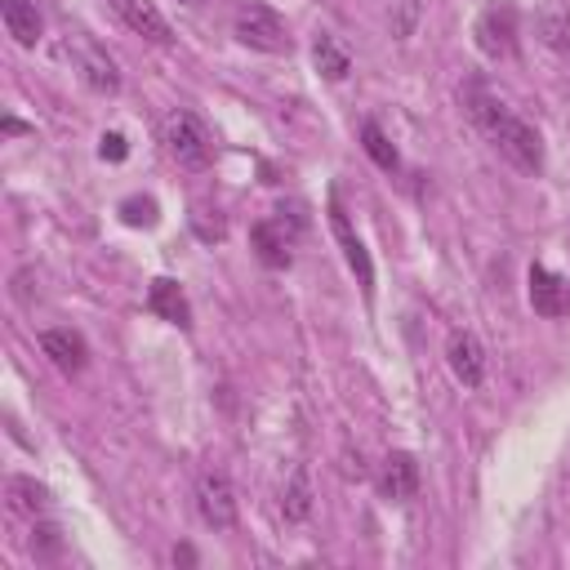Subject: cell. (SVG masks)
<instances>
[{"mask_svg": "<svg viewBox=\"0 0 570 570\" xmlns=\"http://www.w3.org/2000/svg\"><path fill=\"white\" fill-rule=\"evenodd\" d=\"M463 107H468L472 125L499 147V156L512 169H521V174H539L543 169V138H539V129L530 120L512 116L485 85H468L463 89Z\"/></svg>", "mask_w": 570, "mask_h": 570, "instance_id": "6da1fadb", "label": "cell"}, {"mask_svg": "<svg viewBox=\"0 0 570 570\" xmlns=\"http://www.w3.org/2000/svg\"><path fill=\"white\" fill-rule=\"evenodd\" d=\"M160 142H165L169 160H178L183 169H209V160H214V134L196 111H183V107L169 111Z\"/></svg>", "mask_w": 570, "mask_h": 570, "instance_id": "7a4b0ae2", "label": "cell"}, {"mask_svg": "<svg viewBox=\"0 0 570 570\" xmlns=\"http://www.w3.org/2000/svg\"><path fill=\"white\" fill-rule=\"evenodd\" d=\"M232 36L245 45V49H258V53H289V27L285 18L263 4V0H240L236 13H232Z\"/></svg>", "mask_w": 570, "mask_h": 570, "instance_id": "3957f363", "label": "cell"}, {"mask_svg": "<svg viewBox=\"0 0 570 570\" xmlns=\"http://www.w3.org/2000/svg\"><path fill=\"white\" fill-rule=\"evenodd\" d=\"M517 36H521V9L517 0H490L476 22H472V40L485 58H512L517 53Z\"/></svg>", "mask_w": 570, "mask_h": 570, "instance_id": "277c9868", "label": "cell"}, {"mask_svg": "<svg viewBox=\"0 0 570 570\" xmlns=\"http://www.w3.org/2000/svg\"><path fill=\"white\" fill-rule=\"evenodd\" d=\"M196 512L214 530H232L236 525L240 503H236V485H232V476L223 468H205L196 476Z\"/></svg>", "mask_w": 570, "mask_h": 570, "instance_id": "5b68a950", "label": "cell"}, {"mask_svg": "<svg viewBox=\"0 0 570 570\" xmlns=\"http://www.w3.org/2000/svg\"><path fill=\"white\" fill-rule=\"evenodd\" d=\"M298 232H303V214L281 205L272 218L254 223L249 236H254V249H258V258H263L267 267H289V249H294Z\"/></svg>", "mask_w": 570, "mask_h": 570, "instance_id": "8992f818", "label": "cell"}, {"mask_svg": "<svg viewBox=\"0 0 570 570\" xmlns=\"http://www.w3.org/2000/svg\"><path fill=\"white\" fill-rule=\"evenodd\" d=\"M67 53H71L80 80H85L94 94H116V89H120V67H116V58H111L98 40L71 36V40H67Z\"/></svg>", "mask_w": 570, "mask_h": 570, "instance_id": "52a82bcc", "label": "cell"}, {"mask_svg": "<svg viewBox=\"0 0 570 570\" xmlns=\"http://www.w3.org/2000/svg\"><path fill=\"white\" fill-rule=\"evenodd\" d=\"M530 307H534L539 316H548V321L570 316V281H566L561 272L534 263V267H530Z\"/></svg>", "mask_w": 570, "mask_h": 570, "instance_id": "ba28073f", "label": "cell"}, {"mask_svg": "<svg viewBox=\"0 0 570 570\" xmlns=\"http://www.w3.org/2000/svg\"><path fill=\"white\" fill-rule=\"evenodd\" d=\"M330 227H334V240L343 245V258H347V267L356 272L361 289H365V294H374V263H370V249H365V245H361V236L352 232V223H347V214H343L338 196H330Z\"/></svg>", "mask_w": 570, "mask_h": 570, "instance_id": "9c48e42d", "label": "cell"}, {"mask_svg": "<svg viewBox=\"0 0 570 570\" xmlns=\"http://www.w3.org/2000/svg\"><path fill=\"white\" fill-rule=\"evenodd\" d=\"M445 365H450V374L463 387H481V379H485V347L476 343V334L454 330L450 343H445Z\"/></svg>", "mask_w": 570, "mask_h": 570, "instance_id": "30bf717a", "label": "cell"}, {"mask_svg": "<svg viewBox=\"0 0 570 570\" xmlns=\"http://www.w3.org/2000/svg\"><path fill=\"white\" fill-rule=\"evenodd\" d=\"M107 4H111V13H116L134 36H142V40H151V45H169V40H174L165 13H160L151 0H107Z\"/></svg>", "mask_w": 570, "mask_h": 570, "instance_id": "8fae6325", "label": "cell"}, {"mask_svg": "<svg viewBox=\"0 0 570 570\" xmlns=\"http://www.w3.org/2000/svg\"><path fill=\"white\" fill-rule=\"evenodd\" d=\"M40 352H45L49 365L62 370V374H80V370L89 365V347H85V338H80L76 330H45V334H40Z\"/></svg>", "mask_w": 570, "mask_h": 570, "instance_id": "7c38bea8", "label": "cell"}, {"mask_svg": "<svg viewBox=\"0 0 570 570\" xmlns=\"http://www.w3.org/2000/svg\"><path fill=\"white\" fill-rule=\"evenodd\" d=\"M379 490L392 499V503H405L419 494V459L405 454V450H392L383 459V476H379Z\"/></svg>", "mask_w": 570, "mask_h": 570, "instance_id": "4fadbf2b", "label": "cell"}, {"mask_svg": "<svg viewBox=\"0 0 570 570\" xmlns=\"http://www.w3.org/2000/svg\"><path fill=\"white\" fill-rule=\"evenodd\" d=\"M312 508H316L312 472H307V463H294L289 476H285V485H281V517H285L289 525H303V521L312 517Z\"/></svg>", "mask_w": 570, "mask_h": 570, "instance_id": "5bb4252c", "label": "cell"}, {"mask_svg": "<svg viewBox=\"0 0 570 570\" xmlns=\"http://www.w3.org/2000/svg\"><path fill=\"white\" fill-rule=\"evenodd\" d=\"M147 307H151L160 321L178 325V330H187V325H191V303H187L183 285H178V281H169V276H156V281H151V289H147Z\"/></svg>", "mask_w": 570, "mask_h": 570, "instance_id": "9a60e30c", "label": "cell"}, {"mask_svg": "<svg viewBox=\"0 0 570 570\" xmlns=\"http://www.w3.org/2000/svg\"><path fill=\"white\" fill-rule=\"evenodd\" d=\"M4 499H9V512L31 517V521H40L49 512V490L40 481H31V476H9L4 481Z\"/></svg>", "mask_w": 570, "mask_h": 570, "instance_id": "2e32d148", "label": "cell"}, {"mask_svg": "<svg viewBox=\"0 0 570 570\" xmlns=\"http://www.w3.org/2000/svg\"><path fill=\"white\" fill-rule=\"evenodd\" d=\"M0 18H4V31L13 36V45H22V49H31L45 31L36 4H27V0H0Z\"/></svg>", "mask_w": 570, "mask_h": 570, "instance_id": "e0dca14e", "label": "cell"}, {"mask_svg": "<svg viewBox=\"0 0 570 570\" xmlns=\"http://www.w3.org/2000/svg\"><path fill=\"white\" fill-rule=\"evenodd\" d=\"M312 62H316V71H321L325 80H347V71H352L347 45H338V36H330V31H316V40H312Z\"/></svg>", "mask_w": 570, "mask_h": 570, "instance_id": "ac0fdd59", "label": "cell"}, {"mask_svg": "<svg viewBox=\"0 0 570 570\" xmlns=\"http://www.w3.org/2000/svg\"><path fill=\"white\" fill-rule=\"evenodd\" d=\"M534 36H539L548 49H570V9L543 4V9L534 13Z\"/></svg>", "mask_w": 570, "mask_h": 570, "instance_id": "d6986e66", "label": "cell"}, {"mask_svg": "<svg viewBox=\"0 0 570 570\" xmlns=\"http://www.w3.org/2000/svg\"><path fill=\"white\" fill-rule=\"evenodd\" d=\"M187 223H191L196 240H205V245H218V240L227 236V218H223V209L209 205V200H196L191 214H187Z\"/></svg>", "mask_w": 570, "mask_h": 570, "instance_id": "ffe728a7", "label": "cell"}, {"mask_svg": "<svg viewBox=\"0 0 570 570\" xmlns=\"http://www.w3.org/2000/svg\"><path fill=\"white\" fill-rule=\"evenodd\" d=\"M361 147H365V156H370V160H374L379 169H387V174H392V169L401 165L396 147L387 142V134H383V129H379L374 120H365V125H361Z\"/></svg>", "mask_w": 570, "mask_h": 570, "instance_id": "44dd1931", "label": "cell"}, {"mask_svg": "<svg viewBox=\"0 0 570 570\" xmlns=\"http://www.w3.org/2000/svg\"><path fill=\"white\" fill-rule=\"evenodd\" d=\"M62 552V534H58V525H49V521H31V557L36 561H53Z\"/></svg>", "mask_w": 570, "mask_h": 570, "instance_id": "7402d4cb", "label": "cell"}, {"mask_svg": "<svg viewBox=\"0 0 570 570\" xmlns=\"http://www.w3.org/2000/svg\"><path fill=\"white\" fill-rule=\"evenodd\" d=\"M120 218H125L129 227H151V223H156V200H151V196H129V200L120 205Z\"/></svg>", "mask_w": 570, "mask_h": 570, "instance_id": "603a6c76", "label": "cell"}, {"mask_svg": "<svg viewBox=\"0 0 570 570\" xmlns=\"http://www.w3.org/2000/svg\"><path fill=\"white\" fill-rule=\"evenodd\" d=\"M414 22H419V0H401L396 13H392V36L405 40V36L414 31Z\"/></svg>", "mask_w": 570, "mask_h": 570, "instance_id": "cb8c5ba5", "label": "cell"}, {"mask_svg": "<svg viewBox=\"0 0 570 570\" xmlns=\"http://www.w3.org/2000/svg\"><path fill=\"white\" fill-rule=\"evenodd\" d=\"M125 134H102V160H125Z\"/></svg>", "mask_w": 570, "mask_h": 570, "instance_id": "d4e9b609", "label": "cell"}, {"mask_svg": "<svg viewBox=\"0 0 570 570\" xmlns=\"http://www.w3.org/2000/svg\"><path fill=\"white\" fill-rule=\"evenodd\" d=\"M178 4H200V0H178Z\"/></svg>", "mask_w": 570, "mask_h": 570, "instance_id": "484cf974", "label": "cell"}]
</instances>
